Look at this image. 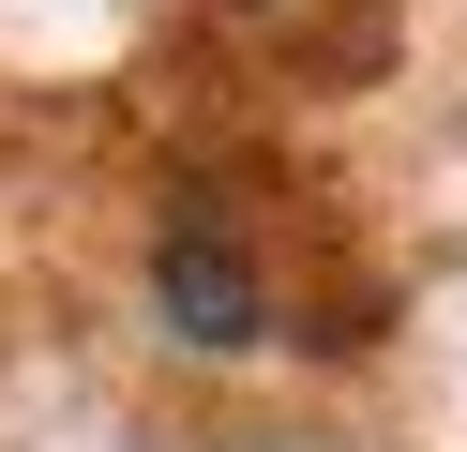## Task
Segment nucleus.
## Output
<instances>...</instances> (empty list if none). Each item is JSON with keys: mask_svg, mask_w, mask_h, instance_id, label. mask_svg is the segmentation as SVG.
I'll use <instances>...</instances> for the list:
<instances>
[{"mask_svg": "<svg viewBox=\"0 0 467 452\" xmlns=\"http://www.w3.org/2000/svg\"><path fill=\"white\" fill-rule=\"evenodd\" d=\"M151 287H166V331H182V347H242V331H256V271L226 257L212 226H166Z\"/></svg>", "mask_w": 467, "mask_h": 452, "instance_id": "f257e3e1", "label": "nucleus"}]
</instances>
